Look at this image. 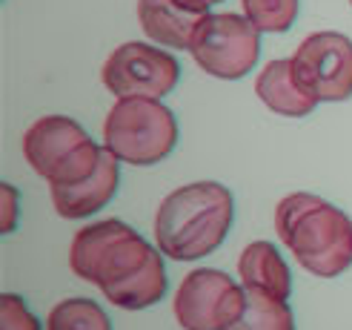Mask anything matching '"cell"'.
<instances>
[{
  "mask_svg": "<svg viewBox=\"0 0 352 330\" xmlns=\"http://www.w3.org/2000/svg\"><path fill=\"white\" fill-rule=\"evenodd\" d=\"M69 267L123 310H146L161 302L169 287L161 253L118 218L78 230L69 247Z\"/></svg>",
  "mask_w": 352,
  "mask_h": 330,
  "instance_id": "6da1fadb",
  "label": "cell"
},
{
  "mask_svg": "<svg viewBox=\"0 0 352 330\" xmlns=\"http://www.w3.org/2000/svg\"><path fill=\"white\" fill-rule=\"evenodd\" d=\"M235 218V198L218 181L178 187L155 213L157 250L172 262H198L215 253Z\"/></svg>",
  "mask_w": 352,
  "mask_h": 330,
  "instance_id": "7a4b0ae2",
  "label": "cell"
},
{
  "mask_svg": "<svg viewBox=\"0 0 352 330\" xmlns=\"http://www.w3.org/2000/svg\"><path fill=\"white\" fill-rule=\"evenodd\" d=\"M275 233L295 262L318 279L352 267V218L321 196L289 193L275 207Z\"/></svg>",
  "mask_w": 352,
  "mask_h": 330,
  "instance_id": "3957f363",
  "label": "cell"
},
{
  "mask_svg": "<svg viewBox=\"0 0 352 330\" xmlns=\"http://www.w3.org/2000/svg\"><path fill=\"white\" fill-rule=\"evenodd\" d=\"M175 144H178V121L161 101L118 98L103 121V147L123 164H161L172 155Z\"/></svg>",
  "mask_w": 352,
  "mask_h": 330,
  "instance_id": "277c9868",
  "label": "cell"
},
{
  "mask_svg": "<svg viewBox=\"0 0 352 330\" xmlns=\"http://www.w3.org/2000/svg\"><path fill=\"white\" fill-rule=\"evenodd\" d=\"M23 158L49 187H72L98 169L103 149L75 118L46 115L26 130Z\"/></svg>",
  "mask_w": 352,
  "mask_h": 330,
  "instance_id": "5b68a950",
  "label": "cell"
},
{
  "mask_svg": "<svg viewBox=\"0 0 352 330\" xmlns=\"http://www.w3.org/2000/svg\"><path fill=\"white\" fill-rule=\"evenodd\" d=\"M192 61L206 75L221 81H241L261 58V32L241 14H209L192 38Z\"/></svg>",
  "mask_w": 352,
  "mask_h": 330,
  "instance_id": "8992f818",
  "label": "cell"
},
{
  "mask_svg": "<svg viewBox=\"0 0 352 330\" xmlns=\"http://www.w3.org/2000/svg\"><path fill=\"white\" fill-rule=\"evenodd\" d=\"M246 307V290L223 270L198 267L175 290L172 310L184 330H230Z\"/></svg>",
  "mask_w": 352,
  "mask_h": 330,
  "instance_id": "52a82bcc",
  "label": "cell"
},
{
  "mask_svg": "<svg viewBox=\"0 0 352 330\" xmlns=\"http://www.w3.org/2000/svg\"><path fill=\"white\" fill-rule=\"evenodd\" d=\"M292 75L315 103L352 98V41L341 32H312L292 55Z\"/></svg>",
  "mask_w": 352,
  "mask_h": 330,
  "instance_id": "ba28073f",
  "label": "cell"
},
{
  "mask_svg": "<svg viewBox=\"0 0 352 330\" xmlns=\"http://www.w3.org/2000/svg\"><path fill=\"white\" fill-rule=\"evenodd\" d=\"M178 78H181V63L169 52L140 41L118 46L100 69L103 86L118 98L161 101L175 90Z\"/></svg>",
  "mask_w": 352,
  "mask_h": 330,
  "instance_id": "9c48e42d",
  "label": "cell"
},
{
  "mask_svg": "<svg viewBox=\"0 0 352 330\" xmlns=\"http://www.w3.org/2000/svg\"><path fill=\"white\" fill-rule=\"evenodd\" d=\"M209 17L204 0H138V23L146 38L169 49L192 46L198 26Z\"/></svg>",
  "mask_w": 352,
  "mask_h": 330,
  "instance_id": "30bf717a",
  "label": "cell"
},
{
  "mask_svg": "<svg viewBox=\"0 0 352 330\" xmlns=\"http://www.w3.org/2000/svg\"><path fill=\"white\" fill-rule=\"evenodd\" d=\"M118 164L120 161L103 147V158L89 178H83L72 187H49V196H52V204H55L58 216L75 221V218H89V216L100 213L118 193V184H120Z\"/></svg>",
  "mask_w": 352,
  "mask_h": 330,
  "instance_id": "8fae6325",
  "label": "cell"
},
{
  "mask_svg": "<svg viewBox=\"0 0 352 330\" xmlns=\"http://www.w3.org/2000/svg\"><path fill=\"white\" fill-rule=\"evenodd\" d=\"M238 276L246 290H261L280 302L289 299L292 273L272 241H250L238 256Z\"/></svg>",
  "mask_w": 352,
  "mask_h": 330,
  "instance_id": "7c38bea8",
  "label": "cell"
},
{
  "mask_svg": "<svg viewBox=\"0 0 352 330\" xmlns=\"http://www.w3.org/2000/svg\"><path fill=\"white\" fill-rule=\"evenodd\" d=\"M255 95L261 98V103H267L272 112L287 115V118H304L318 107V103L298 86V81L292 75V58H275L263 66L255 81Z\"/></svg>",
  "mask_w": 352,
  "mask_h": 330,
  "instance_id": "4fadbf2b",
  "label": "cell"
},
{
  "mask_svg": "<svg viewBox=\"0 0 352 330\" xmlns=\"http://www.w3.org/2000/svg\"><path fill=\"white\" fill-rule=\"evenodd\" d=\"M230 330H295V316L287 302L261 290H246V307Z\"/></svg>",
  "mask_w": 352,
  "mask_h": 330,
  "instance_id": "5bb4252c",
  "label": "cell"
},
{
  "mask_svg": "<svg viewBox=\"0 0 352 330\" xmlns=\"http://www.w3.org/2000/svg\"><path fill=\"white\" fill-rule=\"evenodd\" d=\"M46 330H112V322L92 299H63L49 310Z\"/></svg>",
  "mask_w": 352,
  "mask_h": 330,
  "instance_id": "9a60e30c",
  "label": "cell"
},
{
  "mask_svg": "<svg viewBox=\"0 0 352 330\" xmlns=\"http://www.w3.org/2000/svg\"><path fill=\"white\" fill-rule=\"evenodd\" d=\"M241 9L261 34H280L295 23L298 0H241Z\"/></svg>",
  "mask_w": 352,
  "mask_h": 330,
  "instance_id": "2e32d148",
  "label": "cell"
},
{
  "mask_svg": "<svg viewBox=\"0 0 352 330\" xmlns=\"http://www.w3.org/2000/svg\"><path fill=\"white\" fill-rule=\"evenodd\" d=\"M0 330H41V322L21 296L3 293L0 296Z\"/></svg>",
  "mask_w": 352,
  "mask_h": 330,
  "instance_id": "e0dca14e",
  "label": "cell"
},
{
  "mask_svg": "<svg viewBox=\"0 0 352 330\" xmlns=\"http://www.w3.org/2000/svg\"><path fill=\"white\" fill-rule=\"evenodd\" d=\"M0 193H3V236H6V233L14 230V224H17V189L3 184Z\"/></svg>",
  "mask_w": 352,
  "mask_h": 330,
  "instance_id": "ac0fdd59",
  "label": "cell"
},
{
  "mask_svg": "<svg viewBox=\"0 0 352 330\" xmlns=\"http://www.w3.org/2000/svg\"><path fill=\"white\" fill-rule=\"evenodd\" d=\"M204 3H223V0H204Z\"/></svg>",
  "mask_w": 352,
  "mask_h": 330,
  "instance_id": "d6986e66",
  "label": "cell"
},
{
  "mask_svg": "<svg viewBox=\"0 0 352 330\" xmlns=\"http://www.w3.org/2000/svg\"><path fill=\"white\" fill-rule=\"evenodd\" d=\"M349 6H352V0H349Z\"/></svg>",
  "mask_w": 352,
  "mask_h": 330,
  "instance_id": "ffe728a7",
  "label": "cell"
}]
</instances>
